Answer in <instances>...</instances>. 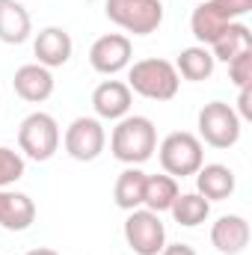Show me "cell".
Wrapping results in <instances>:
<instances>
[{
    "mask_svg": "<svg viewBox=\"0 0 252 255\" xmlns=\"http://www.w3.org/2000/svg\"><path fill=\"white\" fill-rule=\"evenodd\" d=\"M33 54H36V63L45 65V68H60L71 60L74 54V42L68 36V30L63 27H45L39 30V36L33 39Z\"/></svg>",
    "mask_w": 252,
    "mask_h": 255,
    "instance_id": "5bb4252c",
    "label": "cell"
},
{
    "mask_svg": "<svg viewBox=\"0 0 252 255\" xmlns=\"http://www.w3.org/2000/svg\"><path fill=\"white\" fill-rule=\"evenodd\" d=\"M178 178L172 175H145V190H142V208L154 211V214H163L172 208V202L178 199Z\"/></svg>",
    "mask_w": 252,
    "mask_h": 255,
    "instance_id": "ffe728a7",
    "label": "cell"
},
{
    "mask_svg": "<svg viewBox=\"0 0 252 255\" xmlns=\"http://www.w3.org/2000/svg\"><path fill=\"white\" fill-rule=\"evenodd\" d=\"M250 223L241 214H223L214 226H211V244L214 250L223 255H241L250 247Z\"/></svg>",
    "mask_w": 252,
    "mask_h": 255,
    "instance_id": "4fadbf2b",
    "label": "cell"
},
{
    "mask_svg": "<svg viewBox=\"0 0 252 255\" xmlns=\"http://www.w3.org/2000/svg\"><path fill=\"white\" fill-rule=\"evenodd\" d=\"M122 232H125L127 247L136 255H160V250L166 247V226L160 223V214L148 208L127 211Z\"/></svg>",
    "mask_w": 252,
    "mask_h": 255,
    "instance_id": "ba28073f",
    "label": "cell"
},
{
    "mask_svg": "<svg viewBox=\"0 0 252 255\" xmlns=\"http://www.w3.org/2000/svg\"><path fill=\"white\" fill-rule=\"evenodd\" d=\"M172 220L184 229H196L202 226L208 217H211V202L202 196V193H178V199L172 202L169 208Z\"/></svg>",
    "mask_w": 252,
    "mask_h": 255,
    "instance_id": "7402d4cb",
    "label": "cell"
},
{
    "mask_svg": "<svg viewBox=\"0 0 252 255\" xmlns=\"http://www.w3.org/2000/svg\"><path fill=\"white\" fill-rule=\"evenodd\" d=\"M157 157H160V166L166 175L187 178V175H196L199 166L205 163V145L190 130H172L157 145Z\"/></svg>",
    "mask_w": 252,
    "mask_h": 255,
    "instance_id": "277c9868",
    "label": "cell"
},
{
    "mask_svg": "<svg viewBox=\"0 0 252 255\" xmlns=\"http://www.w3.org/2000/svg\"><path fill=\"white\" fill-rule=\"evenodd\" d=\"M130 60H133V45L122 33H107V36L95 39L92 48H89V65L98 74H107V77L125 71Z\"/></svg>",
    "mask_w": 252,
    "mask_h": 255,
    "instance_id": "30bf717a",
    "label": "cell"
},
{
    "mask_svg": "<svg viewBox=\"0 0 252 255\" xmlns=\"http://www.w3.org/2000/svg\"><path fill=\"white\" fill-rule=\"evenodd\" d=\"M24 255H60V253L51 250V247H36V250H30V253H24Z\"/></svg>",
    "mask_w": 252,
    "mask_h": 255,
    "instance_id": "4316f807",
    "label": "cell"
},
{
    "mask_svg": "<svg viewBox=\"0 0 252 255\" xmlns=\"http://www.w3.org/2000/svg\"><path fill=\"white\" fill-rule=\"evenodd\" d=\"M12 86H15V95L27 104H42L54 95V74L51 68L39 63H27L21 68H15V77H12Z\"/></svg>",
    "mask_w": 252,
    "mask_h": 255,
    "instance_id": "7c38bea8",
    "label": "cell"
},
{
    "mask_svg": "<svg viewBox=\"0 0 252 255\" xmlns=\"http://www.w3.org/2000/svg\"><path fill=\"white\" fill-rule=\"evenodd\" d=\"M238 187L235 172L226 163H202L196 172V193H202L208 202H223Z\"/></svg>",
    "mask_w": 252,
    "mask_h": 255,
    "instance_id": "2e32d148",
    "label": "cell"
},
{
    "mask_svg": "<svg viewBox=\"0 0 252 255\" xmlns=\"http://www.w3.org/2000/svg\"><path fill=\"white\" fill-rule=\"evenodd\" d=\"M130 104H133V92L127 89L125 80H101L92 92L95 119L119 122V119L130 116Z\"/></svg>",
    "mask_w": 252,
    "mask_h": 255,
    "instance_id": "8fae6325",
    "label": "cell"
},
{
    "mask_svg": "<svg viewBox=\"0 0 252 255\" xmlns=\"http://www.w3.org/2000/svg\"><path fill=\"white\" fill-rule=\"evenodd\" d=\"M142 190H145V172L139 166H125L116 178L113 199L122 211H136L142 208Z\"/></svg>",
    "mask_w": 252,
    "mask_h": 255,
    "instance_id": "44dd1931",
    "label": "cell"
},
{
    "mask_svg": "<svg viewBox=\"0 0 252 255\" xmlns=\"http://www.w3.org/2000/svg\"><path fill=\"white\" fill-rule=\"evenodd\" d=\"M208 51H211V57H214L217 63L229 65L235 57H241V54L252 51V30L247 27V24L235 21V24H229V27L217 36L214 45H208Z\"/></svg>",
    "mask_w": 252,
    "mask_h": 255,
    "instance_id": "ac0fdd59",
    "label": "cell"
},
{
    "mask_svg": "<svg viewBox=\"0 0 252 255\" xmlns=\"http://www.w3.org/2000/svg\"><path fill=\"white\" fill-rule=\"evenodd\" d=\"M160 255H196V250L190 247V244H166Z\"/></svg>",
    "mask_w": 252,
    "mask_h": 255,
    "instance_id": "484cf974",
    "label": "cell"
},
{
    "mask_svg": "<svg viewBox=\"0 0 252 255\" xmlns=\"http://www.w3.org/2000/svg\"><path fill=\"white\" fill-rule=\"evenodd\" d=\"M199 139L211 148H232L238 145L241 139V130H244V122L238 119L235 107L226 104V101H208L202 110H199Z\"/></svg>",
    "mask_w": 252,
    "mask_h": 255,
    "instance_id": "8992f818",
    "label": "cell"
},
{
    "mask_svg": "<svg viewBox=\"0 0 252 255\" xmlns=\"http://www.w3.org/2000/svg\"><path fill=\"white\" fill-rule=\"evenodd\" d=\"M33 223H36V202L27 193L0 187V229L27 232Z\"/></svg>",
    "mask_w": 252,
    "mask_h": 255,
    "instance_id": "9a60e30c",
    "label": "cell"
},
{
    "mask_svg": "<svg viewBox=\"0 0 252 255\" xmlns=\"http://www.w3.org/2000/svg\"><path fill=\"white\" fill-rule=\"evenodd\" d=\"M110 151L119 163L139 166L157 151V128L148 116H125L110 133Z\"/></svg>",
    "mask_w": 252,
    "mask_h": 255,
    "instance_id": "6da1fadb",
    "label": "cell"
},
{
    "mask_svg": "<svg viewBox=\"0 0 252 255\" xmlns=\"http://www.w3.org/2000/svg\"><path fill=\"white\" fill-rule=\"evenodd\" d=\"M104 15L133 36H151L163 24L160 0H104Z\"/></svg>",
    "mask_w": 252,
    "mask_h": 255,
    "instance_id": "5b68a950",
    "label": "cell"
},
{
    "mask_svg": "<svg viewBox=\"0 0 252 255\" xmlns=\"http://www.w3.org/2000/svg\"><path fill=\"white\" fill-rule=\"evenodd\" d=\"M18 148L24 151V157L36 160V163H45L57 154L60 148V125L51 113H30L21 128H18Z\"/></svg>",
    "mask_w": 252,
    "mask_h": 255,
    "instance_id": "52a82bcc",
    "label": "cell"
},
{
    "mask_svg": "<svg viewBox=\"0 0 252 255\" xmlns=\"http://www.w3.org/2000/svg\"><path fill=\"white\" fill-rule=\"evenodd\" d=\"M229 80H232L238 89L252 86V51L241 54V57H235V60L229 63Z\"/></svg>",
    "mask_w": 252,
    "mask_h": 255,
    "instance_id": "cb8c5ba5",
    "label": "cell"
},
{
    "mask_svg": "<svg viewBox=\"0 0 252 255\" xmlns=\"http://www.w3.org/2000/svg\"><path fill=\"white\" fill-rule=\"evenodd\" d=\"M172 65H175L178 77L193 80V83H202V80H208V77L214 74L217 60L211 57V51H208L205 45H190V48H184V51L178 54V60Z\"/></svg>",
    "mask_w": 252,
    "mask_h": 255,
    "instance_id": "d6986e66",
    "label": "cell"
},
{
    "mask_svg": "<svg viewBox=\"0 0 252 255\" xmlns=\"http://www.w3.org/2000/svg\"><path fill=\"white\" fill-rule=\"evenodd\" d=\"M238 119L241 122H250L252 119V86H244L241 89V95H238Z\"/></svg>",
    "mask_w": 252,
    "mask_h": 255,
    "instance_id": "d4e9b609",
    "label": "cell"
},
{
    "mask_svg": "<svg viewBox=\"0 0 252 255\" xmlns=\"http://www.w3.org/2000/svg\"><path fill=\"white\" fill-rule=\"evenodd\" d=\"M252 12V0H202L190 15V33L199 45H214L217 36L235 24L238 18Z\"/></svg>",
    "mask_w": 252,
    "mask_h": 255,
    "instance_id": "3957f363",
    "label": "cell"
},
{
    "mask_svg": "<svg viewBox=\"0 0 252 255\" xmlns=\"http://www.w3.org/2000/svg\"><path fill=\"white\" fill-rule=\"evenodd\" d=\"M33 33L30 12L18 0H0V42L3 45H24Z\"/></svg>",
    "mask_w": 252,
    "mask_h": 255,
    "instance_id": "e0dca14e",
    "label": "cell"
},
{
    "mask_svg": "<svg viewBox=\"0 0 252 255\" xmlns=\"http://www.w3.org/2000/svg\"><path fill=\"white\" fill-rule=\"evenodd\" d=\"M178 86H181V77L169 60L148 57L127 65V89L148 101H172L178 95Z\"/></svg>",
    "mask_w": 252,
    "mask_h": 255,
    "instance_id": "7a4b0ae2",
    "label": "cell"
},
{
    "mask_svg": "<svg viewBox=\"0 0 252 255\" xmlns=\"http://www.w3.org/2000/svg\"><path fill=\"white\" fill-rule=\"evenodd\" d=\"M63 145L71 160L92 163L95 157H101V151L107 145V130L101 125V119H95V116H77L65 128Z\"/></svg>",
    "mask_w": 252,
    "mask_h": 255,
    "instance_id": "9c48e42d",
    "label": "cell"
},
{
    "mask_svg": "<svg viewBox=\"0 0 252 255\" xmlns=\"http://www.w3.org/2000/svg\"><path fill=\"white\" fill-rule=\"evenodd\" d=\"M24 154L9 148V145H0V187H12L15 181L24 178Z\"/></svg>",
    "mask_w": 252,
    "mask_h": 255,
    "instance_id": "603a6c76",
    "label": "cell"
}]
</instances>
